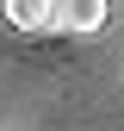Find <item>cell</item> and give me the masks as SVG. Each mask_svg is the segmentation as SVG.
<instances>
[{
    "label": "cell",
    "instance_id": "obj_1",
    "mask_svg": "<svg viewBox=\"0 0 124 131\" xmlns=\"http://www.w3.org/2000/svg\"><path fill=\"white\" fill-rule=\"evenodd\" d=\"M105 19H112V0H56V31L62 38L105 31Z\"/></svg>",
    "mask_w": 124,
    "mask_h": 131
},
{
    "label": "cell",
    "instance_id": "obj_2",
    "mask_svg": "<svg viewBox=\"0 0 124 131\" xmlns=\"http://www.w3.org/2000/svg\"><path fill=\"white\" fill-rule=\"evenodd\" d=\"M19 31H56V0H0Z\"/></svg>",
    "mask_w": 124,
    "mask_h": 131
}]
</instances>
